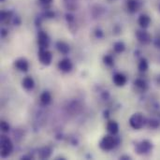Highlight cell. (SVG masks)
<instances>
[{"label": "cell", "instance_id": "obj_1", "mask_svg": "<svg viewBox=\"0 0 160 160\" xmlns=\"http://www.w3.org/2000/svg\"><path fill=\"white\" fill-rule=\"evenodd\" d=\"M147 124V119L142 112H135L129 118V125L135 130L142 129Z\"/></svg>", "mask_w": 160, "mask_h": 160}, {"label": "cell", "instance_id": "obj_2", "mask_svg": "<svg viewBox=\"0 0 160 160\" xmlns=\"http://www.w3.org/2000/svg\"><path fill=\"white\" fill-rule=\"evenodd\" d=\"M153 148H154V144L151 141L143 140L139 143H137L135 147V151L140 156H148L152 153Z\"/></svg>", "mask_w": 160, "mask_h": 160}, {"label": "cell", "instance_id": "obj_3", "mask_svg": "<svg viewBox=\"0 0 160 160\" xmlns=\"http://www.w3.org/2000/svg\"><path fill=\"white\" fill-rule=\"evenodd\" d=\"M118 142L115 140V137H113V135H106L102 138V140L99 142V147L103 150V151H112L115 145H117Z\"/></svg>", "mask_w": 160, "mask_h": 160}, {"label": "cell", "instance_id": "obj_4", "mask_svg": "<svg viewBox=\"0 0 160 160\" xmlns=\"http://www.w3.org/2000/svg\"><path fill=\"white\" fill-rule=\"evenodd\" d=\"M13 150V144L11 140L5 136H1V157L2 158H8Z\"/></svg>", "mask_w": 160, "mask_h": 160}, {"label": "cell", "instance_id": "obj_5", "mask_svg": "<svg viewBox=\"0 0 160 160\" xmlns=\"http://www.w3.org/2000/svg\"><path fill=\"white\" fill-rule=\"evenodd\" d=\"M136 38L142 45H149L153 41L152 35L147 31V29L141 28L136 31Z\"/></svg>", "mask_w": 160, "mask_h": 160}, {"label": "cell", "instance_id": "obj_6", "mask_svg": "<svg viewBox=\"0 0 160 160\" xmlns=\"http://www.w3.org/2000/svg\"><path fill=\"white\" fill-rule=\"evenodd\" d=\"M38 60L42 65L49 66V65H51V63L52 61V54L51 52H49L46 49H39Z\"/></svg>", "mask_w": 160, "mask_h": 160}, {"label": "cell", "instance_id": "obj_7", "mask_svg": "<svg viewBox=\"0 0 160 160\" xmlns=\"http://www.w3.org/2000/svg\"><path fill=\"white\" fill-rule=\"evenodd\" d=\"M126 8L129 13L134 14L141 9L142 1L141 0H127L126 1Z\"/></svg>", "mask_w": 160, "mask_h": 160}, {"label": "cell", "instance_id": "obj_8", "mask_svg": "<svg viewBox=\"0 0 160 160\" xmlns=\"http://www.w3.org/2000/svg\"><path fill=\"white\" fill-rule=\"evenodd\" d=\"M38 44L39 49H47L50 44V38L46 32L39 31L38 34Z\"/></svg>", "mask_w": 160, "mask_h": 160}, {"label": "cell", "instance_id": "obj_9", "mask_svg": "<svg viewBox=\"0 0 160 160\" xmlns=\"http://www.w3.org/2000/svg\"><path fill=\"white\" fill-rule=\"evenodd\" d=\"M151 23H152V18L147 13H142L138 17V24L141 28L147 29L150 27Z\"/></svg>", "mask_w": 160, "mask_h": 160}, {"label": "cell", "instance_id": "obj_10", "mask_svg": "<svg viewBox=\"0 0 160 160\" xmlns=\"http://www.w3.org/2000/svg\"><path fill=\"white\" fill-rule=\"evenodd\" d=\"M73 68V64L70 59L64 58L58 63V68L63 72H69Z\"/></svg>", "mask_w": 160, "mask_h": 160}, {"label": "cell", "instance_id": "obj_11", "mask_svg": "<svg viewBox=\"0 0 160 160\" xmlns=\"http://www.w3.org/2000/svg\"><path fill=\"white\" fill-rule=\"evenodd\" d=\"M14 67L20 70V71H22V72H26L28 69H29V64H28V61L24 58H19L17 59L15 62H14Z\"/></svg>", "mask_w": 160, "mask_h": 160}, {"label": "cell", "instance_id": "obj_12", "mask_svg": "<svg viewBox=\"0 0 160 160\" xmlns=\"http://www.w3.org/2000/svg\"><path fill=\"white\" fill-rule=\"evenodd\" d=\"M112 81H113V82H114V84L116 86H124L128 82V78L123 73H116L113 76Z\"/></svg>", "mask_w": 160, "mask_h": 160}, {"label": "cell", "instance_id": "obj_13", "mask_svg": "<svg viewBox=\"0 0 160 160\" xmlns=\"http://www.w3.org/2000/svg\"><path fill=\"white\" fill-rule=\"evenodd\" d=\"M134 85L142 92H145L148 90L149 88V84L148 82L144 80V79H142V78H138L135 80L134 82Z\"/></svg>", "mask_w": 160, "mask_h": 160}, {"label": "cell", "instance_id": "obj_14", "mask_svg": "<svg viewBox=\"0 0 160 160\" xmlns=\"http://www.w3.org/2000/svg\"><path fill=\"white\" fill-rule=\"evenodd\" d=\"M22 87H23L25 90L30 91V90H32V89L34 88V86H35V82H34V80H33L32 77L26 76V77H24V78L22 79Z\"/></svg>", "mask_w": 160, "mask_h": 160}, {"label": "cell", "instance_id": "obj_15", "mask_svg": "<svg viewBox=\"0 0 160 160\" xmlns=\"http://www.w3.org/2000/svg\"><path fill=\"white\" fill-rule=\"evenodd\" d=\"M107 130L111 135L115 136L119 131V125L115 121H110L107 124Z\"/></svg>", "mask_w": 160, "mask_h": 160}, {"label": "cell", "instance_id": "obj_16", "mask_svg": "<svg viewBox=\"0 0 160 160\" xmlns=\"http://www.w3.org/2000/svg\"><path fill=\"white\" fill-rule=\"evenodd\" d=\"M63 4L68 11L76 10L78 8V0H63Z\"/></svg>", "mask_w": 160, "mask_h": 160}, {"label": "cell", "instance_id": "obj_17", "mask_svg": "<svg viewBox=\"0 0 160 160\" xmlns=\"http://www.w3.org/2000/svg\"><path fill=\"white\" fill-rule=\"evenodd\" d=\"M56 48H57L58 52H61L62 54H68L69 52V50H70L69 45L64 41H58L56 43Z\"/></svg>", "mask_w": 160, "mask_h": 160}, {"label": "cell", "instance_id": "obj_18", "mask_svg": "<svg viewBox=\"0 0 160 160\" xmlns=\"http://www.w3.org/2000/svg\"><path fill=\"white\" fill-rule=\"evenodd\" d=\"M39 99H40V102H41L42 105L47 106V105H49L52 102V95L48 91H45V92H43L40 95Z\"/></svg>", "mask_w": 160, "mask_h": 160}, {"label": "cell", "instance_id": "obj_19", "mask_svg": "<svg viewBox=\"0 0 160 160\" xmlns=\"http://www.w3.org/2000/svg\"><path fill=\"white\" fill-rule=\"evenodd\" d=\"M52 149L48 146H45L43 148H41L38 152V158H41V159H46V158H49L52 155Z\"/></svg>", "mask_w": 160, "mask_h": 160}, {"label": "cell", "instance_id": "obj_20", "mask_svg": "<svg viewBox=\"0 0 160 160\" xmlns=\"http://www.w3.org/2000/svg\"><path fill=\"white\" fill-rule=\"evenodd\" d=\"M138 68L141 72H146L149 69V62L146 58L142 57L140 59L138 64Z\"/></svg>", "mask_w": 160, "mask_h": 160}, {"label": "cell", "instance_id": "obj_21", "mask_svg": "<svg viewBox=\"0 0 160 160\" xmlns=\"http://www.w3.org/2000/svg\"><path fill=\"white\" fill-rule=\"evenodd\" d=\"M149 128L151 129H158L160 127V121L158 119V118H151V119H148L147 120V124H146Z\"/></svg>", "mask_w": 160, "mask_h": 160}, {"label": "cell", "instance_id": "obj_22", "mask_svg": "<svg viewBox=\"0 0 160 160\" xmlns=\"http://www.w3.org/2000/svg\"><path fill=\"white\" fill-rule=\"evenodd\" d=\"M113 50L117 53H122L126 50V45L122 41H117L113 44Z\"/></svg>", "mask_w": 160, "mask_h": 160}, {"label": "cell", "instance_id": "obj_23", "mask_svg": "<svg viewBox=\"0 0 160 160\" xmlns=\"http://www.w3.org/2000/svg\"><path fill=\"white\" fill-rule=\"evenodd\" d=\"M103 62L108 67H112L114 64V60H113V57L112 55H105L103 57Z\"/></svg>", "mask_w": 160, "mask_h": 160}, {"label": "cell", "instance_id": "obj_24", "mask_svg": "<svg viewBox=\"0 0 160 160\" xmlns=\"http://www.w3.org/2000/svg\"><path fill=\"white\" fill-rule=\"evenodd\" d=\"M9 128V125L6 121H1V130L3 132H8Z\"/></svg>", "mask_w": 160, "mask_h": 160}, {"label": "cell", "instance_id": "obj_25", "mask_svg": "<svg viewBox=\"0 0 160 160\" xmlns=\"http://www.w3.org/2000/svg\"><path fill=\"white\" fill-rule=\"evenodd\" d=\"M95 34H96V37L98 38H103V36H104V33H103V31H102L100 28H97V29L95 30Z\"/></svg>", "mask_w": 160, "mask_h": 160}, {"label": "cell", "instance_id": "obj_26", "mask_svg": "<svg viewBox=\"0 0 160 160\" xmlns=\"http://www.w3.org/2000/svg\"><path fill=\"white\" fill-rule=\"evenodd\" d=\"M52 1H53V0H38V3H39L40 5L44 6V7H47V6L51 5V4L52 3Z\"/></svg>", "mask_w": 160, "mask_h": 160}, {"label": "cell", "instance_id": "obj_27", "mask_svg": "<svg viewBox=\"0 0 160 160\" xmlns=\"http://www.w3.org/2000/svg\"><path fill=\"white\" fill-rule=\"evenodd\" d=\"M153 42H154L155 47H156V48H158V50H160V36L157 37L156 38H154Z\"/></svg>", "mask_w": 160, "mask_h": 160}, {"label": "cell", "instance_id": "obj_28", "mask_svg": "<svg viewBox=\"0 0 160 160\" xmlns=\"http://www.w3.org/2000/svg\"><path fill=\"white\" fill-rule=\"evenodd\" d=\"M120 159H124V160L131 159V158H130L129 156H122V157L120 158Z\"/></svg>", "mask_w": 160, "mask_h": 160}, {"label": "cell", "instance_id": "obj_29", "mask_svg": "<svg viewBox=\"0 0 160 160\" xmlns=\"http://www.w3.org/2000/svg\"><path fill=\"white\" fill-rule=\"evenodd\" d=\"M7 34H8V33H7V31L3 28V29H2V37H5Z\"/></svg>", "mask_w": 160, "mask_h": 160}, {"label": "cell", "instance_id": "obj_30", "mask_svg": "<svg viewBox=\"0 0 160 160\" xmlns=\"http://www.w3.org/2000/svg\"><path fill=\"white\" fill-rule=\"evenodd\" d=\"M157 82H158V84H159L160 85V74L157 77Z\"/></svg>", "mask_w": 160, "mask_h": 160}, {"label": "cell", "instance_id": "obj_31", "mask_svg": "<svg viewBox=\"0 0 160 160\" xmlns=\"http://www.w3.org/2000/svg\"><path fill=\"white\" fill-rule=\"evenodd\" d=\"M158 12L160 13V2L158 3Z\"/></svg>", "mask_w": 160, "mask_h": 160}]
</instances>
